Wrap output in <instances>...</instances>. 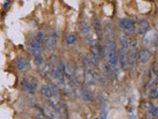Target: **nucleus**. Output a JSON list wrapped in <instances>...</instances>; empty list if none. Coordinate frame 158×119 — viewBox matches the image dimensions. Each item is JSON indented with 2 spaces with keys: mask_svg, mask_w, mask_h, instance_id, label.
<instances>
[{
  "mask_svg": "<svg viewBox=\"0 0 158 119\" xmlns=\"http://www.w3.org/2000/svg\"><path fill=\"white\" fill-rule=\"evenodd\" d=\"M38 83H39L38 78L35 77L34 76L24 77L22 78V87L25 91H27L29 93L36 92L38 88Z\"/></svg>",
  "mask_w": 158,
  "mask_h": 119,
  "instance_id": "obj_1",
  "label": "nucleus"
},
{
  "mask_svg": "<svg viewBox=\"0 0 158 119\" xmlns=\"http://www.w3.org/2000/svg\"><path fill=\"white\" fill-rule=\"evenodd\" d=\"M57 43V34L56 31H53L49 36L44 39V45L48 51H53Z\"/></svg>",
  "mask_w": 158,
  "mask_h": 119,
  "instance_id": "obj_2",
  "label": "nucleus"
},
{
  "mask_svg": "<svg viewBox=\"0 0 158 119\" xmlns=\"http://www.w3.org/2000/svg\"><path fill=\"white\" fill-rule=\"evenodd\" d=\"M152 57V52L149 49L143 48L140 49L139 52L136 54V60L139 64H146Z\"/></svg>",
  "mask_w": 158,
  "mask_h": 119,
  "instance_id": "obj_3",
  "label": "nucleus"
},
{
  "mask_svg": "<svg viewBox=\"0 0 158 119\" xmlns=\"http://www.w3.org/2000/svg\"><path fill=\"white\" fill-rule=\"evenodd\" d=\"M127 50L126 48L121 47L120 50L118 51V64L122 68H126L128 64V60H127Z\"/></svg>",
  "mask_w": 158,
  "mask_h": 119,
  "instance_id": "obj_4",
  "label": "nucleus"
},
{
  "mask_svg": "<svg viewBox=\"0 0 158 119\" xmlns=\"http://www.w3.org/2000/svg\"><path fill=\"white\" fill-rule=\"evenodd\" d=\"M83 68L85 71H93L96 68V60L91 54H86L83 58Z\"/></svg>",
  "mask_w": 158,
  "mask_h": 119,
  "instance_id": "obj_5",
  "label": "nucleus"
},
{
  "mask_svg": "<svg viewBox=\"0 0 158 119\" xmlns=\"http://www.w3.org/2000/svg\"><path fill=\"white\" fill-rule=\"evenodd\" d=\"M43 112L44 113V115L48 117V119H59V115H58L57 111L49 103L44 104Z\"/></svg>",
  "mask_w": 158,
  "mask_h": 119,
  "instance_id": "obj_6",
  "label": "nucleus"
},
{
  "mask_svg": "<svg viewBox=\"0 0 158 119\" xmlns=\"http://www.w3.org/2000/svg\"><path fill=\"white\" fill-rule=\"evenodd\" d=\"M16 68L19 72H27L31 68V64L26 58L19 57L16 60Z\"/></svg>",
  "mask_w": 158,
  "mask_h": 119,
  "instance_id": "obj_7",
  "label": "nucleus"
},
{
  "mask_svg": "<svg viewBox=\"0 0 158 119\" xmlns=\"http://www.w3.org/2000/svg\"><path fill=\"white\" fill-rule=\"evenodd\" d=\"M150 30V24L145 19H140L137 23V33L139 36H144V35Z\"/></svg>",
  "mask_w": 158,
  "mask_h": 119,
  "instance_id": "obj_8",
  "label": "nucleus"
},
{
  "mask_svg": "<svg viewBox=\"0 0 158 119\" xmlns=\"http://www.w3.org/2000/svg\"><path fill=\"white\" fill-rule=\"evenodd\" d=\"M158 40V32L156 30H149L144 36H143V43L145 45H150Z\"/></svg>",
  "mask_w": 158,
  "mask_h": 119,
  "instance_id": "obj_9",
  "label": "nucleus"
},
{
  "mask_svg": "<svg viewBox=\"0 0 158 119\" xmlns=\"http://www.w3.org/2000/svg\"><path fill=\"white\" fill-rule=\"evenodd\" d=\"M29 52L31 53L34 57H37L39 55H42V45L38 44L34 39H32L31 41L28 44Z\"/></svg>",
  "mask_w": 158,
  "mask_h": 119,
  "instance_id": "obj_10",
  "label": "nucleus"
},
{
  "mask_svg": "<svg viewBox=\"0 0 158 119\" xmlns=\"http://www.w3.org/2000/svg\"><path fill=\"white\" fill-rule=\"evenodd\" d=\"M40 92H41L43 96L48 99L53 96V89L51 86H48V84H43V86L40 87Z\"/></svg>",
  "mask_w": 158,
  "mask_h": 119,
  "instance_id": "obj_11",
  "label": "nucleus"
},
{
  "mask_svg": "<svg viewBox=\"0 0 158 119\" xmlns=\"http://www.w3.org/2000/svg\"><path fill=\"white\" fill-rule=\"evenodd\" d=\"M78 30L83 37H85V36H87V35L91 34V27L87 21H82V22L79 23Z\"/></svg>",
  "mask_w": 158,
  "mask_h": 119,
  "instance_id": "obj_12",
  "label": "nucleus"
},
{
  "mask_svg": "<svg viewBox=\"0 0 158 119\" xmlns=\"http://www.w3.org/2000/svg\"><path fill=\"white\" fill-rule=\"evenodd\" d=\"M104 35H105V42L112 41V40H114L113 25L111 23H107L105 28H104Z\"/></svg>",
  "mask_w": 158,
  "mask_h": 119,
  "instance_id": "obj_13",
  "label": "nucleus"
},
{
  "mask_svg": "<svg viewBox=\"0 0 158 119\" xmlns=\"http://www.w3.org/2000/svg\"><path fill=\"white\" fill-rule=\"evenodd\" d=\"M93 25H94V29H95L97 37L99 38V40L102 39V36H103V26H102L101 21L98 18L93 19Z\"/></svg>",
  "mask_w": 158,
  "mask_h": 119,
  "instance_id": "obj_14",
  "label": "nucleus"
},
{
  "mask_svg": "<svg viewBox=\"0 0 158 119\" xmlns=\"http://www.w3.org/2000/svg\"><path fill=\"white\" fill-rule=\"evenodd\" d=\"M102 72H103L104 76H105V77L109 78L110 81H114V78H115V73H114V72L112 71V68L109 67V64L107 63L103 64Z\"/></svg>",
  "mask_w": 158,
  "mask_h": 119,
  "instance_id": "obj_15",
  "label": "nucleus"
},
{
  "mask_svg": "<svg viewBox=\"0 0 158 119\" xmlns=\"http://www.w3.org/2000/svg\"><path fill=\"white\" fill-rule=\"evenodd\" d=\"M80 96L85 101H92L93 100V95H92L91 91L84 86H82L81 88H80Z\"/></svg>",
  "mask_w": 158,
  "mask_h": 119,
  "instance_id": "obj_16",
  "label": "nucleus"
},
{
  "mask_svg": "<svg viewBox=\"0 0 158 119\" xmlns=\"http://www.w3.org/2000/svg\"><path fill=\"white\" fill-rule=\"evenodd\" d=\"M90 51H91V56L95 59L96 61L102 56V49L98 44L92 45L91 48H90Z\"/></svg>",
  "mask_w": 158,
  "mask_h": 119,
  "instance_id": "obj_17",
  "label": "nucleus"
},
{
  "mask_svg": "<svg viewBox=\"0 0 158 119\" xmlns=\"http://www.w3.org/2000/svg\"><path fill=\"white\" fill-rule=\"evenodd\" d=\"M99 40V38L97 37V35H92V34H89L87 36L83 37V42L85 45H88V46H92V45H95L97 44V41Z\"/></svg>",
  "mask_w": 158,
  "mask_h": 119,
  "instance_id": "obj_18",
  "label": "nucleus"
},
{
  "mask_svg": "<svg viewBox=\"0 0 158 119\" xmlns=\"http://www.w3.org/2000/svg\"><path fill=\"white\" fill-rule=\"evenodd\" d=\"M133 20L131 18H123L122 19L120 22H118V27H120L122 30H126L128 26H131V24H133Z\"/></svg>",
  "mask_w": 158,
  "mask_h": 119,
  "instance_id": "obj_19",
  "label": "nucleus"
},
{
  "mask_svg": "<svg viewBox=\"0 0 158 119\" xmlns=\"http://www.w3.org/2000/svg\"><path fill=\"white\" fill-rule=\"evenodd\" d=\"M85 82L89 86H93L96 83L95 78L92 74V71H85Z\"/></svg>",
  "mask_w": 158,
  "mask_h": 119,
  "instance_id": "obj_20",
  "label": "nucleus"
},
{
  "mask_svg": "<svg viewBox=\"0 0 158 119\" xmlns=\"http://www.w3.org/2000/svg\"><path fill=\"white\" fill-rule=\"evenodd\" d=\"M135 59H136L135 50H130V52H128V54H127V60H128V64H130L131 67L133 66Z\"/></svg>",
  "mask_w": 158,
  "mask_h": 119,
  "instance_id": "obj_21",
  "label": "nucleus"
},
{
  "mask_svg": "<svg viewBox=\"0 0 158 119\" xmlns=\"http://www.w3.org/2000/svg\"><path fill=\"white\" fill-rule=\"evenodd\" d=\"M118 40H120L121 47L128 49V40L126 34H121L120 36H118Z\"/></svg>",
  "mask_w": 158,
  "mask_h": 119,
  "instance_id": "obj_22",
  "label": "nucleus"
},
{
  "mask_svg": "<svg viewBox=\"0 0 158 119\" xmlns=\"http://www.w3.org/2000/svg\"><path fill=\"white\" fill-rule=\"evenodd\" d=\"M74 68L72 67V64L70 63H68L65 64V76L68 77H72L73 74H74Z\"/></svg>",
  "mask_w": 158,
  "mask_h": 119,
  "instance_id": "obj_23",
  "label": "nucleus"
},
{
  "mask_svg": "<svg viewBox=\"0 0 158 119\" xmlns=\"http://www.w3.org/2000/svg\"><path fill=\"white\" fill-rule=\"evenodd\" d=\"M65 42L68 46H71V45H74L76 42H77V39L75 37V35L73 34H68L66 38H65Z\"/></svg>",
  "mask_w": 158,
  "mask_h": 119,
  "instance_id": "obj_24",
  "label": "nucleus"
},
{
  "mask_svg": "<svg viewBox=\"0 0 158 119\" xmlns=\"http://www.w3.org/2000/svg\"><path fill=\"white\" fill-rule=\"evenodd\" d=\"M34 114L37 119H48V117L44 115L43 110H41L40 108H37V107L34 108Z\"/></svg>",
  "mask_w": 158,
  "mask_h": 119,
  "instance_id": "obj_25",
  "label": "nucleus"
},
{
  "mask_svg": "<svg viewBox=\"0 0 158 119\" xmlns=\"http://www.w3.org/2000/svg\"><path fill=\"white\" fill-rule=\"evenodd\" d=\"M33 39H34L35 41H36L38 44L43 45V43H44V33L41 32V31L37 32L36 34H35V36H34Z\"/></svg>",
  "mask_w": 158,
  "mask_h": 119,
  "instance_id": "obj_26",
  "label": "nucleus"
},
{
  "mask_svg": "<svg viewBox=\"0 0 158 119\" xmlns=\"http://www.w3.org/2000/svg\"><path fill=\"white\" fill-rule=\"evenodd\" d=\"M34 60H35V63L38 64V67H42L43 64H44V57L43 55H39L37 57H34Z\"/></svg>",
  "mask_w": 158,
  "mask_h": 119,
  "instance_id": "obj_27",
  "label": "nucleus"
},
{
  "mask_svg": "<svg viewBox=\"0 0 158 119\" xmlns=\"http://www.w3.org/2000/svg\"><path fill=\"white\" fill-rule=\"evenodd\" d=\"M136 30V26H135V23L131 24V26H128L126 30H123L125 31V34L126 35H131L132 33H135V31Z\"/></svg>",
  "mask_w": 158,
  "mask_h": 119,
  "instance_id": "obj_28",
  "label": "nucleus"
},
{
  "mask_svg": "<svg viewBox=\"0 0 158 119\" xmlns=\"http://www.w3.org/2000/svg\"><path fill=\"white\" fill-rule=\"evenodd\" d=\"M137 47V41L135 39H131V42H128V48L130 50H135Z\"/></svg>",
  "mask_w": 158,
  "mask_h": 119,
  "instance_id": "obj_29",
  "label": "nucleus"
},
{
  "mask_svg": "<svg viewBox=\"0 0 158 119\" xmlns=\"http://www.w3.org/2000/svg\"><path fill=\"white\" fill-rule=\"evenodd\" d=\"M148 113L150 114V115L152 116H157L158 115V107L156 106H153L149 111H148Z\"/></svg>",
  "mask_w": 158,
  "mask_h": 119,
  "instance_id": "obj_30",
  "label": "nucleus"
},
{
  "mask_svg": "<svg viewBox=\"0 0 158 119\" xmlns=\"http://www.w3.org/2000/svg\"><path fill=\"white\" fill-rule=\"evenodd\" d=\"M143 106H144V108L146 109L147 112H148V111H149L150 109H151L153 106H154V105H153V103H152V102H150V101H146V102L143 103Z\"/></svg>",
  "mask_w": 158,
  "mask_h": 119,
  "instance_id": "obj_31",
  "label": "nucleus"
},
{
  "mask_svg": "<svg viewBox=\"0 0 158 119\" xmlns=\"http://www.w3.org/2000/svg\"><path fill=\"white\" fill-rule=\"evenodd\" d=\"M157 78V76L154 73V72H151L150 73V79H149V86H151V84H153V82L155 81V79Z\"/></svg>",
  "mask_w": 158,
  "mask_h": 119,
  "instance_id": "obj_32",
  "label": "nucleus"
},
{
  "mask_svg": "<svg viewBox=\"0 0 158 119\" xmlns=\"http://www.w3.org/2000/svg\"><path fill=\"white\" fill-rule=\"evenodd\" d=\"M149 96H150V98H156V97H158V93L156 92V90H155L154 88L151 89V90H150V92H149Z\"/></svg>",
  "mask_w": 158,
  "mask_h": 119,
  "instance_id": "obj_33",
  "label": "nucleus"
},
{
  "mask_svg": "<svg viewBox=\"0 0 158 119\" xmlns=\"http://www.w3.org/2000/svg\"><path fill=\"white\" fill-rule=\"evenodd\" d=\"M99 119H107V112L106 111H102L100 118H99Z\"/></svg>",
  "mask_w": 158,
  "mask_h": 119,
  "instance_id": "obj_34",
  "label": "nucleus"
},
{
  "mask_svg": "<svg viewBox=\"0 0 158 119\" xmlns=\"http://www.w3.org/2000/svg\"><path fill=\"white\" fill-rule=\"evenodd\" d=\"M154 89H155V90H156V92L158 93V83H157V84H156V86H155Z\"/></svg>",
  "mask_w": 158,
  "mask_h": 119,
  "instance_id": "obj_35",
  "label": "nucleus"
},
{
  "mask_svg": "<svg viewBox=\"0 0 158 119\" xmlns=\"http://www.w3.org/2000/svg\"><path fill=\"white\" fill-rule=\"evenodd\" d=\"M155 30H156V31L158 32V20L156 21V29H155Z\"/></svg>",
  "mask_w": 158,
  "mask_h": 119,
  "instance_id": "obj_36",
  "label": "nucleus"
},
{
  "mask_svg": "<svg viewBox=\"0 0 158 119\" xmlns=\"http://www.w3.org/2000/svg\"><path fill=\"white\" fill-rule=\"evenodd\" d=\"M156 81H157V83H158V76H157V78H156Z\"/></svg>",
  "mask_w": 158,
  "mask_h": 119,
  "instance_id": "obj_37",
  "label": "nucleus"
},
{
  "mask_svg": "<svg viewBox=\"0 0 158 119\" xmlns=\"http://www.w3.org/2000/svg\"><path fill=\"white\" fill-rule=\"evenodd\" d=\"M94 119H98V118H94Z\"/></svg>",
  "mask_w": 158,
  "mask_h": 119,
  "instance_id": "obj_38",
  "label": "nucleus"
}]
</instances>
